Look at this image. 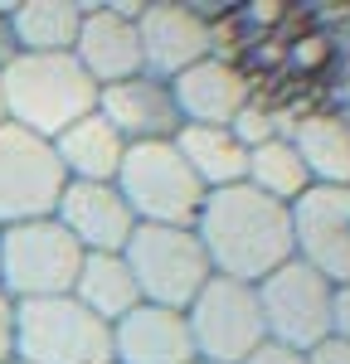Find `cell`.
<instances>
[{"instance_id": "9a60e30c", "label": "cell", "mask_w": 350, "mask_h": 364, "mask_svg": "<svg viewBox=\"0 0 350 364\" xmlns=\"http://www.w3.org/2000/svg\"><path fill=\"white\" fill-rule=\"evenodd\" d=\"M112 364H195L185 311L142 301L112 326Z\"/></svg>"}, {"instance_id": "d4e9b609", "label": "cell", "mask_w": 350, "mask_h": 364, "mask_svg": "<svg viewBox=\"0 0 350 364\" xmlns=\"http://www.w3.org/2000/svg\"><path fill=\"white\" fill-rule=\"evenodd\" d=\"M307 364H350V340L326 336L321 345H312V350H307Z\"/></svg>"}, {"instance_id": "8992f818", "label": "cell", "mask_w": 350, "mask_h": 364, "mask_svg": "<svg viewBox=\"0 0 350 364\" xmlns=\"http://www.w3.org/2000/svg\"><path fill=\"white\" fill-rule=\"evenodd\" d=\"M122 262L132 267L142 301L166 306V311H190V301L204 291V282L214 277L195 228L137 224V233L122 248Z\"/></svg>"}, {"instance_id": "7a4b0ae2", "label": "cell", "mask_w": 350, "mask_h": 364, "mask_svg": "<svg viewBox=\"0 0 350 364\" xmlns=\"http://www.w3.org/2000/svg\"><path fill=\"white\" fill-rule=\"evenodd\" d=\"M0 102L5 122L54 141L73 122L97 112V83L73 54H20L0 73Z\"/></svg>"}, {"instance_id": "4dcf8cb0", "label": "cell", "mask_w": 350, "mask_h": 364, "mask_svg": "<svg viewBox=\"0 0 350 364\" xmlns=\"http://www.w3.org/2000/svg\"><path fill=\"white\" fill-rule=\"evenodd\" d=\"M15 364H20V360H15Z\"/></svg>"}, {"instance_id": "ba28073f", "label": "cell", "mask_w": 350, "mask_h": 364, "mask_svg": "<svg viewBox=\"0 0 350 364\" xmlns=\"http://www.w3.org/2000/svg\"><path fill=\"white\" fill-rule=\"evenodd\" d=\"M253 291H258L267 340H282V345L307 355L312 345H321V340L331 336V291H336V282H326L312 262L287 257Z\"/></svg>"}, {"instance_id": "cb8c5ba5", "label": "cell", "mask_w": 350, "mask_h": 364, "mask_svg": "<svg viewBox=\"0 0 350 364\" xmlns=\"http://www.w3.org/2000/svg\"><path fill=\"white\" fill-rule=\"evenodd\" d=\"M243 364H307V355H302V350H292V345H282V340H262Z\"/></svg>"}, {"instance_id": "ac0fdd59", "label": "cell", "mask_w": 350, "mask_h": 364, "mask_svg": "<svg viewBox=\"0 0 350 364\" xmlns=\"http://www.w3.org/2000/svg\"><path fill=\"white\" fill-rule=\"evenodd\" d=\"M175 151L185 156V166L195 170L204 190H229L248 180V146L229 127H180Z\"/></svg>"}, {"instance_id": "9c48e42d", "label": "cell", "mask_w": 350, "mask_h": 364, "mask_svg": "<svg viewBox=\"0 0 350 364\" xmlns=\"http://www.w3.org/2000/svg\"><path fill=\"white\" fill-rule=\"evenodd\" d=\"M185 321H190V340H195V360L209 364H243L267 340L258 291L233 277L204 282V291L190 301Z\"/></svg>"}, {"instance_id": "4fadbf2b", "label": "cell", "mask_w": 350, "mask_h": 364, "mask_svg": "<svg viewBox=\"0 0 350 364\" xmlns=\"http://www.w3.org/2000/svg\"><path fill=\"white\" fill-rule=\"evenodd\" d=\"M97 112L112 127L127 146H146V141H175L185 117L175 107L171 83L161 78H127V83H112L97 92Z\"/></svg>"}, {"instance_id": "44dd1931", "label": "cell", "mask_w": 350, "mask_h": 364, "mask_svg": "<svg viewBox=\"0 0 350 364\" xmlns=\"http://www.w3.org/2000/svg\"><path fill=\"white\" fill-rule=\"evenodd\" d=\"M287 141L297 146L312 185H350V122L346 117H302Z\"/></svg>"}, {"instance_id": "484cf974", "label": "cell", "mask_w": 350, "mask_h": 364, "mask_svg": "<svg viewBox=\"0 0 350 364\" xmlns=\"http://www.w3.org/2000/svg\"><path fill=\"white\" fill-rule=\"evenodd\" d=\"M0 364H15V301L0 291Z\"/></svg>"}, {"instance_id": "2e32d148", "label": "cell", "mask_w": 350, "mask_h": 364, "mask_svg": "<svg viewBox=\"0 0 350 364\" xmlns=\"http://www.w3.org/2000/svg\"><path fill=\"white\" fill-rule=\"evenodd\" d=\"M171 92H175V107L185 117V127H229L233 117L253 102L248 78H243L224 54L185 68L171 83Z\"/></svg>"}, {"instance_id": "5b68a950", "label": "cell", "mask_w": 350, "mask_h": 364, "mask_svg": "<svg viewBox=\"0 0 350 364\" xmlns=\"http://www.w3.org/2000/svg\"><path fill=\"white\" fill-rule=\"evenodd\" d=\"M78 267H83V248L58 219H29V224L0 228V291L10 301L73 296Z\"/></svg>"}, {"instance_id": "e0dca14e", "label": "cell", "mask_w": 350, "mask_h": 364, "mask_svg": "<svg viewBox=\"0 0 350 364\" xmlns=\"http://www.w3.org/2000/svg\"><path fill=\"white\" fill-rule=\"evenodd\" d=\"M54 156H58V166H63L68 180L102 185V180H117L122 156H127V141L102 122V112H88L83 122H73L68 132L54 136Z\"/></svg>"}, {"instance_id": "7402d4cb", "label": "cell", "mask_w": 350, "mask_h": 364, "mask_svg": "<svg viewBox=\"0 0 350 364\" xmlns=\"http://www.w3.org/2000/svg\"><path fill=\"white\" fill-rule=\"evenodd\" d=\"M248 185L258 190V195L277 199V204H297V199L312 190V175L302 166V156H297V146L292 141H267L258 151H248Z\"/></svg>"}, {"instance_id": "6da1fadb", "label": "cell", "mask_w": 350, "mask_h": 364, "mask_svg": "<svg viewBox=\"0 0 350 364\" xmlns=\"http://www.w3.org/2000/svg\"><path fill=\"white\" fill-rule=\"evenodd\" d=\"M195 238H200L214 277H233L248 282V287H258L267 272H277L287 257H297L292 209L258 195L248 180L204 195Z\"/></svg>"}, {"instance_id": "83f0119b", "label": "cell", "mask_w": 350, "mask_h": 364, "mask_svg": "<svg viewBox=\"0 0 350 364\" xmlns=\"http://www.w3.org/2000/svg\"><path fill=\"white\" fill-rule=\"evenodd\" d=\"M20 58V44H15V29H10V5H0V73Z\"/></svg>"}, {"instance_id": "3957f363", "label": "cell", "mask_w": 350, "mask_h": 364, "mask_svg": "<svg viewBox=\"0 0 350 364\" xmlns=\"http://www.w3.org/2000/svg\"><path fill=\"white\" fill-rule=\"evenodd\" d=\"M112 185L122 190L137 224H161V228H195L200 204L209 195L195 180V170L185 166V156L175 151V141L127 146Z\"/></svg>"}, {"instance_id": "7c38bea8", "label": "cell", "mask_w": 350, "mask_h": 364, "mask_svg": "<svg viewBox=\"0 0 350 364\" xmlns=\"http://www.w3.org/2000/svg\"><path fill=\"white\" fill-rule=\"evenodd\" d=\"M54 219L73 233V243L83 252H122L127 238L137 233V214L127 209V199L112 180H102V185L68 180L63 195H58Z\"/></svg>"}, {"instance_id": "5bb4252c", "label": "cell", "mask_w": 350, "mask_h": 364, "mask_svg": "<svg viewBox=\"0 0 350 364\" xmlns=\"http://www.w3.org/2000/svg\"><path fill=\"white\" fill-rule=\"evenodd\" d=\"M73 58L83 63L88 78L97 83V92L146 73L137 20H132V15H122L117 5H88V10H83V29H78Z\"/></svg>"}, {"instance_id": "f546056e", "label": "cell", "mask_w": 350, "mask_h": 364, "mask_svg": "<svg viewBox=\"0 0 350 364\" xmlns=\"http://www.w3.org/2000/svg\"><path fill=\"white\" fill-rule=\"evenodd\" d=\"M195 364H209V360H195Z\"/></svg>"}, {"instance_id": "ffe728a7", "label": "cell", "mask_w": 350, "mask_h": 364, "mask_svg": "<svg viewBox=\"0 0 350 364\" xmlns=\"http://www.w3.org/2000/svg\"><path fill=\"white\" fill-rule=\"evenodd\" d=\"M83 10L73 0H25L10 5V29L20 54H73L78 29H83Z\"/></svg>"}, {"instance_id": "30bf717a", "label": "cell", "mask_w": 350, "mask_h": 364, "mask_svg": "<svg viewBox=\"0 0 350 364\" xmlns=\"http://www.w3.org/2000/svg\"><path fill=\"white\" fill-rule=\"evenodd\" d=\"M137 34H142L146 78H161V83H175L185 68L214 58V25L195 5H175V0L142 5Z\"/></svg>"}, {"instance_id": "277c9868", "label": "cell", "mask_w": 350, "mask_h": 364, "mask_svg": "<svg viewBox=\"0 0 350 364\" xmlns=\"http://www.w3.org/2000/svg\"><path fill=\"white\" fill-rule=\"evenodd\" d=\"M15 360L20 364H112V326L73 296L15 301Z\"/></svg>"}, {"instance_id": "4316f807", "label": "cell", "mask_w": 350, "mask_h": 364, "mask_svg": "<svg viewBox=\"0 0 350 364\" xmlns=\"http://www.w3.org/2000/svg\"><path fill=\"white\" fill-rule=\"evenodd\" d=\"M331 336L350 340V282H341L331 291Z\"/></svg>"}, {"instance_id": "8fae6325", "label": "cell", "mask_w": 350, "mask_h": 364, "mask_svg": "<svg viewBox=\"0 0 350 364\" xmlns=\"http://www.w3.org/2000/svg\"><path fill=\"white\" fill-rule=\"evenodd\" d=\"M292 238L326 282H350V185H312L292 204Z\"/></svg>"}, {"instance_id": "f1b7e54d", "label": "cell", "mask_w": 350, "mask_h": 364, "mask_svg": "<svg viewBox=\"0 0 350 364\" xmlns=\"http://www.w3.org/2000/svg\"><path fill=\"white\" fill-rule=\"evenodd\" d=\"M0 122H5V102H0Z\"/></svg>"}, {"instance_id": "d6986e66", "label": "cell", "mask_w": 350, "mask_h": 364, "mask_svg": "<svg viewBox=\"0 0 350 364\" xmlns=\"http://www.w3.org/2000/svg\"><path fill=\"white\" fill-rule=\"evenodd\" d=\"M73 301L88 306L97 321L117 326L127 311L142 306V291H137L132 267L122 262V252H83V267H78V282H73Z\"/></svg>"}, {"instance_id": "603a6c76", "label": "cell", "mask_w": 350, "mask_h": 364, "mask_svg": "<svg viewBox=\"0 0 350 364\" xmlns=\"http://www.w3.org/2000/svg\"><path fill=\"white\" fill-rule=\"evenodd\" d=\"M292 127H297V122L277 117L272 107H262V102H248V107H243V112L229 122V132L243 141L248 151H258V146H267V141H277V136L287 141V136H292Z\"/></svg>"}, {"instance_id": "52a82bcc", "label": "cell", "mask_w": 350, "mask_h": 364, "mask_svg": "<svg viewBox=\"0 0 350 364\" xmlns=\"http://www.w3.org/2000/svg\"><path fill=\"white\" fill-rule=\"evenodd\" d=\"M68 175L54 156V141L34 136L15 122H0V228L54 219Z\"/></svg>"}]
</instances>
